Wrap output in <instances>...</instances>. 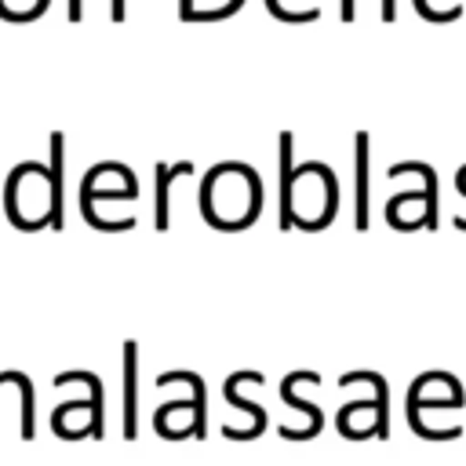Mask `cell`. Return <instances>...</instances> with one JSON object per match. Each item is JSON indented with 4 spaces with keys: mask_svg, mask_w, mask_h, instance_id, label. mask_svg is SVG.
Here are the masks:
<instances>
[{
    "mask_svg": "<svg viewBox=\"0 0 466 466\" xmlns=\"http://www.w3.org/2000/svg\"><path fill=\"white\" fill-rule=\"evenodd\" d=\"M262 186L248 164H218L200 186V215L218 229L248 226L258 215Z\"/></svg>",
    "mask_w": 466,
    "mask_h": 466,
    "instance_id": "1",
    "label": "cell"
},
{
    "mask_svg": "<svg viewBox=\"0 0 466 466\" xmlns=\"http://www.w3.org/2000/svg\"><path fill=\"white\" fill-rule=\"evenodd\" d=\"M58 197H62V175L55 167L18 164L11 171V182H7V215L22 229H36L47 218L62 222Z\"/></svg>",
    "mask_w": 466,
    "mask_h": 466,
    "instance_id": "2",
    "label": "cell"
},
{
    "mask_svg": "<svg viewBox=\"0 0 466 466\" xmlns=\"http://www.w3.org/2000/svg\"><path fill=\"white\" fill-rule=\"evenodd\" d=\"M244 0H178V15L186 22H218L240 11Z\"/></svg>",
    "mask_w": 466,
    "mask_h": 466,
    "instance_id": "3",
    "label": "cell"
},
{
    "mask_svg": "<svg viewBox=\"0 0 466 466\" xmlns=\"http://www.w3.org/2000/svg\"><path fill=\"white\" fill-rule=\"evenodd\" d=\"M51 0H0V18L7 22H33L47 11Z\"/></svg>",
    "mask_w": 466,
    "mask_h": 466,
    "instance_id": "4",
    "label": "cell"
},
{
    "mask_svg": "<svg viewBox=\"0 0 466 466\" xmlns=\"http://www.w3.org/2000/svg\"><path fill=\"white\" fill-rule=\"evenodd\" d=\"M189 164H178V167H167V164H160L157 167V226H167V182L178 175V171H186Z\"/></svg>",
    "mask_w": 466,
    "mask_h": 466,
    "instance_id": "5",
    "label": "cell"
},
{
    "mask_svg": "<svg viewBox=\"0 0 466 466\" xmlns=\"http://www.w3.org/2000/svg\"><path fill=\"white\" fill-rule=\"evenodd\" d=\"M393 15H397V7H393V0H382V18H386V22H393Z\"/></svg>",
    "mask_w": 466,
    "mask_h": 466,
    "instance_id": "6",
    "label": "cell"
}]
</instances>
